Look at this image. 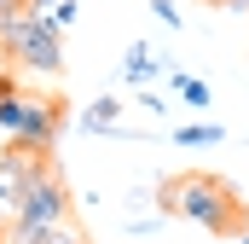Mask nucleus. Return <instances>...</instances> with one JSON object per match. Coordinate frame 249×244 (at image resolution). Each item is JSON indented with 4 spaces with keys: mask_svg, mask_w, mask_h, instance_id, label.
Segmentation results:
<instances>
[{
    "mask_svg": "<svg viewBox=\"0 0 249 244\" xmlns=\"http://www.w3.org/2000/svg\"><path fill=\"white\" fill-rule=\"evenodd\" d=\"M41 169H47V151H23V145L0 151V227L18 215L23 192L35 186V175H41Z\"/></svg>",
    "mask_w": 249,
    "mask_h": 244,
    "instance_id": "nucleus-5",
    "label": "nucleus"
},
{
    "mask_svg": "<svg viewBox=\"0 0 249 244\" xmlns=\"http://www.w3.org/2000/svg\"><path fill=\"white\" fill-rule=\"evenodd\" d=\"M81 134H122V99H116V93L93 99V105L81 111Z\"/></svg>",
    "mask_w": 249,
    "mask_h": 244,
    "instance_id": "nucleus-8",
    "label": "nucleus"
},
{
    "mask_svg": "<svg viewBox=\"0 0 249 244\" xmlns=\"http://www.w3.org/2000/svg\"><path fill=\"white\" fill-rule=\"evenodd\" d=\"M220 140H226L220 122H186V128H174V145H220Z\"/></svg>",
    "mask_w": 249,
    "mask_h": 244,
    "instance_id": "nucleus-9",
    "label": "nucleus"
},
{
    "mask_svg": "<svg viewBox=\"0 0 249 244\" xmlns=\"http://www.w3.org/2000/svg\"><path fill=\"white\" fill-rule=\"evenodd\" d=\"M168 64H174V59H157L145 41H133L127 59H122V81H127V87H157V76H168Z\"/></svg>",
    "mask_w": 249,
    "mask_h": 244,
    "instance_id": "nucleus-6",
    "label": "nucleus"
},
{
    "mask_svg": "<svg viewBox=\"0 0 249 244\" xmlns=\"http://www.w3.org/2000/svg\"><path fill=\"white\" fill-rule=\"evenodd\" d=\"M35 244H87V233H81L75 221H58V227H47V233H41Z\"/></svg>",
    "mask_w": 249,
    "mask_h": 244,
    "instance_id": "nucleus-11",
    "label": "nucleus"
},
{
    "mask_svg": "<svg viewBox=\"0 0 249 244\" xmlns=\"http://www.w3.org/2000/svg\"><path fill=\"white\" fill-rule=\"evenodd\" d=\"M29 18L41 29H53V35H70V23L81 18V6L75 0H29Z\"/></svg>",
    "mask_w": 249,
    "mask_h": 244,
    "instance_id": "nucleus-7",
    "label": "nucleus"
},
{
    "mask_svg": "<svg viewBox=\"0 0 249 244\" xmlns=\"http://www.w3.org/2000/svg\"><path fill=\"white\" fill-rule=\"evenodd\" d=\"M58 221H70V186H64V175L47 163V169L35 175V186L23 192L18 215L0 227V244H35L47 227H58Z\"/></svg>",
    "mask_w": 249,
    "mask_h": 244,
    "instance_id": "nucleus-2",
    "label": "nucleus"
},
{
    "mask_svg": "<svg viewBox=\"0 0 249 244\" xmlns=\"http://www.w3.org/2000/svg\"><path fill=\"white\" fill-rule=\"evenodd\" d=\"M23 12H29V0H0V41L23 23Z\"/></svg>",
    "mask_w": 249,
    "mask_h": 244,
    "instance_id": "nucleus-12",
    "label": "nucleus"
},
{
    "mask_svg": "<svg viewBox=\"0 0 249 244\" xmlns=\"http://www.w3.org/2000/svg\"><path fill=\"white\" fill-rule=\"evenodd\" d=\"M151 18H162V29H180L186 18L174 12V0H151Z\"/></svg>",
    "mask_w": 249,
    "mask_h": 244,
    "instance_id": "nucleus-13",
    "label": "nucleus"
},
{
    "mask_svg": "<svg viewBox=\"0 0 249 244\" xmlns=\"http://www.w3.org/2000/svg\"><path fill=\"white\" fill-rule=\"evenodd\" d=\"M139 105H145V111H151V117H162V111H168V99H162V93H157V87H139Z\"/></svg>",
    "mask_w": 249,
    "mask_h": 244,
    "instance_id": "nucleus-14",
    "label": "nucleus"
},
{
    "mask_svg": "<svg viewBox=\"0 0 249 244\" xmlns=\"http://www.w3.org/2000/svg\"><path fill=\"white\" fill-rule=\"evenodd\" d=\"M58 128H64V105L47 99V93L18 87V93L0 99V134H6L12 145H23V151H53Z\"/></svg>",
    "mask_w": 249,
    "mask_h": 244,
    "instance_id": "nucleus-3",
    "label": "nucleus"
},
{
    "mask_svg": "<svg viewBox=\"0 0 249 244\" xmlns=\"http://www.w3.org/2000/svg\"><path fill=\"white\" fill-rule=\"evenodd\" d=\"M0 59L23 64V70H35V76H58V70H64V35L41 29V23L23 12V23L0 41Z\"/></svg>",
    "mask_w": 249,
    "mask_h": 244,
    "instance_id": "nucleus-4",
    "label": "nucleus"
},
{
    "mask_svg": "<svg viewBox=\"0 0 249 244\" xmlns=\"http://www.w3.org/2000/svg\"><path fill=\"white\" fill-rule=\"evenodd\" d=\"M162 203V215H180L191 227H209V233H220V239H232V233H244L249 215H244V198L232 192V186L220 181V175H203V169H186V175H174V181L157 192Z\"/></svg>",
    "mask_w": 249,
    "mask_h": 244,
    "instance_id": "nucleus-1",
    "label": "nucleus"
},
{
    "mask_svg": "<svg viewBox=\"0 0 249 244\" xmlns=\"http://www.w3.org/2000/svg\"><path fill=\"white\" fill-rule=\"evenodd\" d=\"M209 6H226V12H249V0H209Z\"/></svg>",
    "mask_w": 249,
    "mask_h": 244,
    "instance_id": "nucleus-15",
    "label": "nucleus"
},
{
    "mask_svg": "<svg viewBox=\"0 0 249 244\" xmlns=\"http://www.w3.org/2000/svg\"><path fill=\"white\" fill-rule=\"evenodd\" d=\"M168 81H174V93L186 99L191 111H203V105H209V81H197V76H180V70H174Z\"/></svg>",
    "mask_w": 249,
    "mask_h": 244,
    "instance_id": "nucleus-10",
    "label": "nucleus"
}]
</instances>
